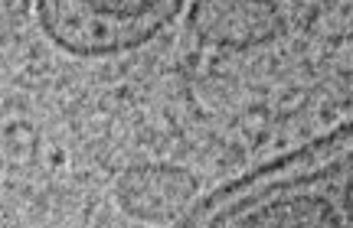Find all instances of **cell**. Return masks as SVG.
<instances>
[{
	"label": "cell",
	"mask_w": 353,
	"mask_h": 228,
	"mask_svg": "<svg viewBox=\"0 0 353 228\" xmlns=\"http://www.w3.org/2000/svg\"><path fill=\"white\" fill-rule=\"evenodd\" d=\"M118 203L141 222H170L196 196V179L170 163H141L118 179Z\"/></svg>",
	"instance_id": "obj_2"
},
{
	"label": "cell",
	"mask_w": 353,
	"mask_h": 228,
	"mask_svg": "<svg viewBox=\"0 0 353 228\" xmlns=\"http://www.w3.org/2000/svg\"><path fill=\"white\" fill-rule=\"evenodd\" d=\"M193 30L200 39L226 49H252L281 33V7L275 3H196L193 10Z\"/></svg>",
	"instance_id": "obj_3"
},
{
	"label": "cell",
	"mask_w": 353,
	"mask_h": 228,
	"mask_svg": "<svg viewBox=\"0 0 353 228\" xmlns=\"http://www.w3.org/2000/svg\"><path fill=\"white\" fill-rule=\"evenodd\" d=\"M180 3H39V23L76 56L138 49L176 16Z\"/></svg>",
	"instance_id": "obj_1"
}]
</instances>
